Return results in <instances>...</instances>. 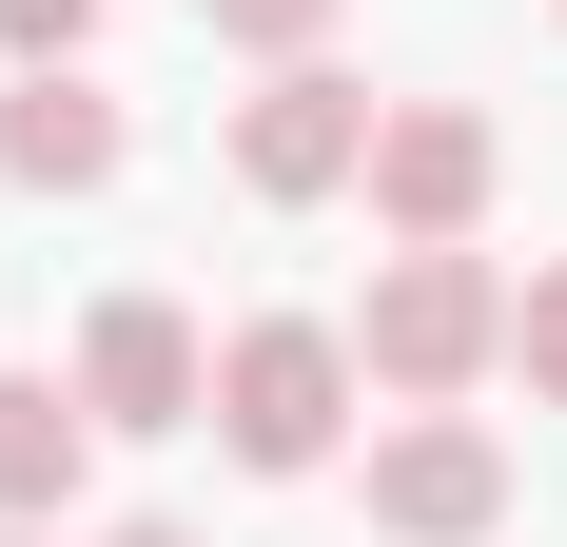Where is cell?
Wrapping results in <instances>:
<instances>
[{"label": "cell", "mask_w": 567, "mask_h": 547, "mask_svg": "<svg viewBox=\"0 0 567 547\" xmlns=\"http://www.w3.org/2000/svg\"><path fill=\"white\" fill-rule=\"evenodd\" d=\"M117 157H137V117H117L79 59H20V99H0V176H20V196H99Z\"/></svg>", "instance_id": "obj_7"}, {"label": "cell", "mask_w": 567, "mask_h": 547, "mask_svg": "<svg viewBox=\"0 0 567 547\" xmlns=\"http://www.w3.org/2000/svg\"><path fill=\"white\" fill-rule=\"evenodd\" d=\"M0 547H59V528H0Z\"/></svg>", "instance_id": "obj_13"}, {"label": "cell", "mask_w": 567, "mask_h": 547, "mask_svg": "<svg viewBox=\"0 0 567 547\" xmlns=\"http://www.w3.org/2000/svg\"><path fill=\"white\" fill-rule=\"evenodd\" d=\"M352 391H372V372H352L333 313H235V332H216V450L275 469V489L352 450Z\"/></svg>", "instance_id": "obj_2"}, {"label": "cell", "mask_w": 567, "mask_h": 547, "mask_svg": "<svg viewBox=\"0 0 567 547\" xmlns=\"http://www.w3.org/2000/svg\"><path fill=\"white\" fill-rule=\"evenodd\" d=\"M352 372L392 391V411L489 391L509 372V274L470 255V235H392V255H372V313H352Z\"/></svg>", "instance_id": "obj_1"}, {"label": "cell", "mask_w": 567, "mask_h": 547, "mask_svg": "<svg viewBox=\"0 0 567 547\" xmlns=\"http://www.w3.org/2000/svg\"><path fill=\"white\" fill-rule=\"evenodd\" d=\"M79 411L99 431H216V332L176 293H99L79 313Z\"/></svg>", "instance_id": "obj_4"}, {"label": "cell", "mask_w": 567, "mask_h": 547, "mask_svg": "<svg viewBox=\"0 0 567 547\" xmlns=\"http://www.w3.org/2000/svg\"><path fill=\"white\" fill-rule=\"evenodd\" d=\"M99 40V0H0V59H79Z\"/></svg>", "instance_id": "obj_11"}, {"label": "cell", "mask_w": 567, "mask_h": 547, "mask_svg": "<svg viewBox=\"0 0 567 547\" xmlns=\"http://www.w3.org/2000/svg\"><path fill=\"white\" fill-rule=\"evenodd\" d=\"M509 372H528V411H567V255L509 293Z\"/></svg>", "instance_id": "obj_9"}, {"label": "cell", "mask_w": 567, "mask_h": 547, "mask_svg": "<svg viewBox=\"0 0 567 547\" xmlns=\"http://www.w3.org/2000/svg\"><path fill=\"white\" fill-rule=\"evenodd\" d=\"M548 20H567V0H548Z\"/></svg>", "instance_id": "obj_14"}, {"label": "cell", "mask_w": 567, "mask_h": 547, "mask_svg": "<svg viewBox=\"0 0 567 547\" xmlns=\"http://www.w3.org/2000/svg\"><path fill=\"white\" fill-rule=\"evenodd\" d=\"M196 20H216L235 59H313V40H333V20H352V0H196Z\"/></svg>", "instance_id": "obj_10"}, {"label": "cell", "mask_w": 567, "mask_h": 547, "mask_svg": "<svg viewBox=\"0 0 567 547\" xmlns=\"http://www.w3.org/2000/svg\"><path fill=\"white\" fill-rule=\"evenodd\" d=\"M372 528L392 547H489L509 528V450L470 431V411H392L372 431Z\"/></svg>", "instance_id": "obj_5"}, {"label": "cell", "mask_w": 567, "mask_h": 547, "mask_svg": "<svg viewBox=\"0 0 567 547\" xmlns=\"http://www.w3.org/2000/svg\"><path fill=\"white\" fill-rule=\"evenodd\" d=\"M489 176H509V157H489V117H470V99H392L352 196H372L392 235H489Z\"/></svg>", "instance_id": "obj_6"}, {"label": "cell", "mask_w": 567, "mask_h": 547, "mask_svg": "<svg viewBox=\"0 0 567 547\" xmlns=\"http://www.w3.org/2000/svg\"><path fill=\"white\" fill-rule=\"evenodd\" d=\"M79 469H99L79 372H0V528H79Z\"/></svg>", "instance_id": "obj_8"}, {"label": "cell", "mask_w": 567, "mask_h": 547, "mask_svg": "<svg viewBox=\"0 0 567 547\" xmlns=\"http://www.w3.org/2000/svg\"><path fill=\"white\" fill-rule=\"evenodd\" d=\"M372 79H333V59H275V79H255V99H235V176H255V196H275V216H313V196H352V176H372Z\"/></svg>", "instance_id": "obj_3"}, {"label": "cell", "mask_w": 567, "mask_h": 547, "mask_svg": "<svg viewBox=\"0 0 567 547\" xmlns=\"http://www.w3.org/2000/svg\"><path fill=\"white\" fill-rule=\"evenodd\" d=\"M99 547H196V528H157V508H137V528H99Z\"/></svg>", "instance_id": "obj_12"}]
</instances>
